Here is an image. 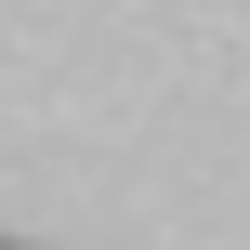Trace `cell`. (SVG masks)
I'll return each mask as SVG.
<instances>
[{
	"label": "cell",
	"mask_w": 250,
	"mask_h": 250,
	"mask_svg": "<svg viewBox=\"0 0 250 250\" xmlns=\"http://www.w3.org/2000/svg\"><path fill=\"white\" fill-rule=\"evenodd\" d=\"M0 250H13V237H0Z\"/></svg>",
	"instance_id": "obj_1"
}]
</instances>
